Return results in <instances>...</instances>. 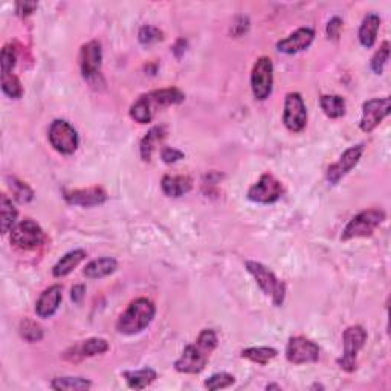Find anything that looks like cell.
<instances>
[{"label": "cell", "instance_id": "cell-1", "mask_svg": "<svg viewBox=\"0 0 391 391\" xmlns=\"http://www.w3.org/2000/svg\"><path fill=\"white\" fill-rule=\"evenodd\" d=\"M185 94L178 87H165L144 94L130 106V118L138 124H149L160 110L184 103Z\"/></svg>", "mask_w": 391, "mask_h": 391}, {"label": "cell", "instance_id": "cell-2", "mask_svg": "<svg viewBox=\"0 0 391 391\" xmlns=\"http://www.w3.org/2000/svg\"><path fill=\"white\" fill-rule=\"evenodd\" d=\"M218 335L211 329H204L198 339L188 344L179 359L174 362L176 372L184 374H198L204 370L209 361V356L218 348Z\"/></svg>", "mask_w": 391, "mask_h": 391}, {"label": "cell", "instance_id": "cell-3", "mask_svg": "<svg viewBox=\"0 0 391 391\" xmlns=\"http://www.w3.org/2000/svg\"><path fill=\"white\" fill-rule=\"evenodd\" d=\"M156 307L149 298H136L131 302L116 321V330L121 335H138L151 324Z\"/></svg>", "mask_w": 391, "mask_h": 391}, {"label": "cell", "instance_id": "cell-4", "mask_svg": "<svg viewBox=\"0 0 391 391\" xmlns=\"http://www.w3.org/2000/svg\"><path fill=\"white\" fill-rule=\"evenodd\" d=\"M244 266H246L249 274L254 277L255 283L258 284V288L263 290L264 295L271 297L274 306L280 307L286 298V284L282 280H278L274 272L262 263L248 260L244 263Z\"/></svg>", "mask_w": 391, "mask_h": 391}, {"label": "cell", "instance_id": "cell-5", "mask_svg": "<svg viewBox=\"0 0 391 391\" xmlns=\"http://www.w3.org/2000/svg\"><path fill=\"white\" fill-rule=\"evenodd\" d=\"M367 342V330L362 326H350L347 327L342 333V347H344V353L338 359V366L341 370L347 373H352L356 370V358L358 353L364 348Z\"/></svg>", "mask_w": 391, "mask_h": 391}, {"label": "cell", "instance_id": "cell-6", "mask_svg": "<svg viewBox=\"0 0 391 391\" xmlns=\"http://www.w3.org/2000/svg\"><path fill=\"white\" fill-rule=\"evenodd\" d=\"M383 220H385V213L379 208L361 211L347 223L344 231H342L341 239L347 242L352 239H358V237H370Z\"/></svg>", "mask_w": 391, "mask_h": 391}, {"label": "cell", "instance_id": "cell-7", "mask_svg": "<svg viewBox=\"0 0 391 391\" xmlns=\"http://www.w3.org/2000/svg\"><path fill=\"white\" fill-rule=\"evenodd\" d=\"M274 87V63L269 57H260L251 71V89L255 100H268Z\"/></svg>", "mask_w": 391, "mask_h": 391}, {"label": "cell", "instance_id": "cell-8", "mask_svg": "<svg viewBox=\"0 0 391 391\" xmlns=\"http://www.w3.org/2000/svg\"><path fill=\"white\" fill-rule=\"evenodd\" d=\"M47 139L52 149L61 155H74L80 144L78 134H76L74 125L66 120H55L51 124Z\"/></svg>", "mask_w": 391, "mask_h": 391}, {"label": "cell", "instance_id": "cell-9", "mask_svg": "<svg viewBox=\"0 0 391 391\" xmlns=\"http://www.w3.org/2000/svg\"><path fill=\"white\" fill-rule=\"evenodd\" d=\"M10 240L14 246L23 251H31L39 248L45 242V231L37 222L32 219H25L11 229Z\"/></svg>", "mask_w": 391, "mask_h": 391}, {"label": "cell", "instance_id": "cell-10", "mask_svg": "<svg viewBox=\"0 0 391 391\" xmlns=\"http://www.w3.org/2000/svg\"><path fill=\"white\" fill-rule=\"evenodd\" d=\"M284 188L280 180H278L274 174L264 173L254 185H251L248 190V199L254 202V204L269 205L275 204V202L282 198Z\"/></svg>", "mask_w": 391, "mask_h": 391}, {"label": "cell", "instance_id": "cell-11", "mask_svg": "<svg viewBox=\"0 0 391 391\" xmlns=\"http://www.w3.org/2000/svg\"><path fill=\"white\" fill-rule=\"evenodd\" d=\"M283 124L293 134L303 131L307 124V109L302 94L289 92L284 98Z\"/></svg>", "mask_w": 391, "mask_h": 391}, {"label": "cell", "instance_id": "cell-12", "mask_svg": "<svg viewBox=\"0 0 391 391\" xmlns=\"http://www.w3.org/2000/svg\"><path fill=\"white\" fill-rule=\"evenodd\" d=\"M390 110L391 100L388 96L373 98V100L366 101L362 104V116L359 121L361 130L366 131V134H372V131L390 115Z\"/></svg>", "mask_w": 391, "mask_h": 391}, {"label": "cell", "instance_id": "cell-13", "mask_svg": "<svg viewBox=\"0 0 391 391\" xmlns=\"http://www.w3.org/2000/svg\"><path fill=\"white\" fill-rule=\"evenodd\" d=\"M286 359L290 364H313L319 359V347L304 337H292L286 346Z\"/></svg>", "mask_w": 391, "mask_h": 391}, {"label": "cell", "instance_id": "cell-14", "mask_svg": "<svg viewBox=\"0 0 391 391\" xmlns=\"http://www.w3.org/2000/svg\"><path fill=\"white\" fill-rule=\"evenodd\" d=\"M101 65L103 49L100 41L92 40L89 43L83 45L80 51V69L83 78L92 83L98 76H101Z\"/></svg>", "mask_w": 391, "mask_h": 391}, {"label": "cell", "instance_id": "cell-15", "mask_svg": "<svg viewBox=\"0 0 391 391\" xmlns=\"http://www.w3.org/2000/svg\"><path fill=\"white\" fill-rule=\"evenodd\" d=\"M364 155V145L358 144L353 147H348V149L342 153L341 158L338 159V162H335L327 169L326 179L329 180L332 185L339 184V180L346 176V174L350 173L356 165H358L359 159Z\"/></svg>", "mask_w": 391, "mask_h": 391}, {"label": "cell", "instance_id": "cell-16", "mask_svg": "<svg viewBox=\"0 0 391 391\" xmlns=\"http://www.w3.org/2000/svg\"><path fill=\"white\" fill-rule=\"evenodd\" d=\"M313 39H315V31H313L312 28L309 26L298 28L295 32L289 34L288 37L278 41L277 51L288 55L298 54L302 51H306V49L312 45Z\"/></svg>", "mask_w": 391, "mask_h": 391}, {"label": "cell", "instance_id": "cell-17", "mask_svg": "<svg viewBox=\"0 0 391 391\" xmlns=\"http://www.w3.org/2000/svg\"><path fill=\"white\" fill-rule=\"evenodd\" d=\"M65 200L69 205L89 208V207L103 205L104 202L107 200V193L101 187L81 188V190L65 191Z\"/></svg>", "mask_w": 391, "mask_h": 391}, {"label": "cell", "instance_id": "cell-18", "mask_svg": "<svg viewBox=\"0 0 391 391\" xmlns=\"http://www.w3.org/2000/svg\"><path fill=\"white\" fill-rule=\"evenodd\" d=\"M61 299H63V288L60 284H54L51 288H47L39 297L36 303L37 317L43 319L54 317L61 304Z\"/></svg>", "mask_w": 391, "mask_h": 391}, {"label": "cell", "instance_id": "cell-19", "mask_svg": "<svg viewBox=\"0 0 391 391\" xmlns=\"http://www.w3.org/2000/svg\"><path fill=\"white\" fill-rule=\"evenodd\" d=\"M160 188L169 198H182L193 188V179L190 176H180V174H167L162 178Z\"/></svg>", "mask_w": 391, "mask_h": 391}, {"label": "cell", "instance_id": "cell-20", "mask_svg": "<svg viewBox=\"0 0 391 391\" xmlns=\"http://www.w3.org/2000/svg\"><path fill=\"white\" fill-rule=\"evenodd\" d=\"M379 28H381V17L378 14L374 12L367 14L359 26V32H358L359 43L367 49H372L376 43V39H378Z\"/></svg>", "mask_w": 391, "mask_h": 391}, {"label": "cell", "instance_id": "cell-21", "mask_svg": "<svg viewBox=\"0 0 391 391\" xmlns=\"http://www.w3.org/2000/svg\"><path fill=\"white\" fill-rule=\"evenodd\" d=\"M109 342L103 338H89L86 341H81L78 346H75L72 348L74 355L67 356V359L75 361L76 358H92V356L96 355H103L109 352Z\"/></svg>", "mask_w": 391, "mask_h": 391}, {"label": "cell", "instance_id": "cell-22", "mask_svg": "<svg viewBox=\"0 0 391 391\" xmlns=\"http://www.w3.org/2000/svg\"><path fill=\"white\" fill-rule=\"evenodd\" d=\"M118 268V262L112 257H101L95 258V260L89 262L85 269H83V275L89 280H100V278L107 277L114 274Z\"/></svg>", "mask_w": 391, "mask_h": 391}, {"label": "cell", "instance_id": "cell-23", "mask_svg": "<svg viewBox=\"0 0 391 391\" xmlns=\"http://www.w3.org/2000/svg\"><path fill=\"white\" fill-rule=\"evenodd\" d=\"M123 378L130 388L144 390L158 379V373L150 367H144L141 370H125Z\"/></svg>", "mask_w": 391, "mask_h": 391}, {"label": "cell", "instance_id": "cell-24", "mask_svg": "<svg viewBox=\"0 0 391 391\" xmlns=\"http://www.w3.org/2000/svg\"><path fill=\"white\" fill-rule=\"evenodd\" d=\"M85 258H86V251L85 249L69 251L67 254L63 255L60 260L54 264L52 275L55 278H63V277L69 275L83 260H85Z\"/></svg>", "mask_w": 391, "mask_h": 391}, {"label": "cell", "instance_id": "cell-25", "mask_svg": "<svg viewBox=\"0 0 391 391\" xmlns=\"http://www.w3.org/2000/svg\"><path fill=\"white\" fill-rule=\"evenodd\" d=\"M167 135V129L164 125H155L149 130L142 141H141V147H139V151H141V158L145 162H150L153 153H155L156 147L164 141V138Z\"/></svg>", "mask_w": 391, "mask_h": 391}, {"label": "cell", "instance_id": "cell-26", "mask_svg": "<svg viewBox=\"0 0 391 391\" xmlns=\"http://www.w3.org/2000/svg\"><path fill=\"white\" fill-rule=\"evenodd\" d=\"M17 208L6 194L0 198V223H2V234L11 233V229L17 225Z\"/></svg>", "mask_w": 391, "mask_h": 391}, {"label": "cell", "instance_id": "cell-27", "mask_svg": "<svg viewBox=\"0 0 391 391\" xmlns=\"http://www.w3.org/2000/svg\"><path fill=\"white\" fill-rule=\"evenodd\" d=\"M319 106L326 116L332 118V120H338V118L346 115V100L339 95H323L319 98Z\"/></svg>", "mask_w": 391, "mask_h": 391}, {"label": "cell", "instance_id": "cell-28", "mask_svg": "<svg viewBox=\"0 0 391 391\" xmlns=\"http://www.w3.org/2000/svg\"><path fill=\"white\" fill-rule=\"evenodd\" d=\"M92 387V382L78 376H61L54 378L51 382V388L57 391H85Z\"/></svg>", "mask_w": 391, "mask_h": 391}, {"label": "cell", "instance_id": "cell-29", "mask_svg": "<svg viewBox=\"0 0 391 391\" xmlns=\"http://www.w3.org/2000/svg\"><path fill=\"white\" fill-rule=\"evenodd\" d=\"M278 355L275 348L272 347H249L244 348L242 352V358L248 359L258 366H266L269 361H272Z\"/></svg>", "mask_w": 391, "mask_h": 391}, {"label": "cell", "instance_id": "cell-30", "mask_svg": "<svg viewBox=\"0 0 391 391\" xmlns=\"http://www.w3.org/2000/svg\"><path fill=\"white\" fill-rule=\"evenodd\" d=\"M8 182L12 191V199L17 200L19 204H28V202L34 199V191L25 182H22V180L16 178H8Z\"/></svg>", "mask_w": 391, "mask_h": 391}, {"label": "cell", "instance_id": "cell-31", "mask_svg": "<svg viewBox=\"0 0 391 391\" xmlns=\"http://www.w3.org/2000/svg\"><path fill=\"white\" fill-rule=\"evenodd\" d=\"M2 90L6 96L12 98V100H19L23 95L22 83L14 74L2 75Z\"/></svg>", "mask_w": 391, "mask_h": 391}, {"label": "cell", "instance_id": "cell-32", "mask_svg": "<svg viewBox=\"0 0 391 391\" xmlns=\"http://www.w3.org/2000/svg\"><path fill=\"white\" fill-rule=\"evenodd\" d=\"M20 335L28 342H39L43 339V329L32 319H23L20 323Z\"/></svg>", "mask_w": 391, "mask_h": 391}, {"label": "cell", "instance_id": "cell-33", "mask_svg": "<svg viewBox=\"0 0 391 391\" xmlns=\"http://www.w3.org/2000/svg\"><path fill=\"white\" fill-rule=\"evenodd\" d=\"M138 40H139V43L144 45V46L155 45V43H158V41L164 40V32L156 26L144 25L138 32Z\"/></svg>", "mask_w": 391, "mask_h": 391}, {"label": "cell", "instance_id": "cell-34", "mask_svg": "<svg viewBox=\"0 0 391 391\" xmlns=\"http://www.w3.org/2000/svg\"><path fill=\"white\" fill-rule=\"evenodd\" d=\"M234 382H235V378L233 374L222 372V373H214V374L209 376V378L205 381L204 385L208 390L215 391V390H223V388L231 387Z\"/></svg>", "mask_w": 391, "mask_h": 391}, {"label": "cell", "instance_id": "cell-35", "mask_svg": "<svg viewBox=\"0 0 391 391\" xmlns=\"http://www.w3.org/2000/svg\"><path fill=\"white\" fill-rule=\"evenodd\" d=\"M388 59H390V43H388V41H383L381 47L373 55L372 63H370V67H372V71L374 74L381 75L383 72V67H385Z\"/></svg>", "mask_w": 391, "mask_h": 391}, {"label": "cell", "instance_id": "cell-36", "mask_svg": "<svg viewBox=\"0 0 391 391\" xmlns=\"http://www.w3.org/2000/svg\"><path fill=\"white\" fill-rule=\"evenodd\" d=\"M17 61V52L14 46L5 45L2 49V55H0V65H2V75L12 74V69L16 67Z\"/></svg>", "mask_w": 391, "mask_h": 391}, {"label": "cell", "instance_id": "cell-37", "mask_svg": "<svg viewBox=\"0 0 391 391\" xmlns=\"http://www.w3.org/2000/svg\"><path fill=\"white\" fill-rule=\"evenodd\" d=\"M160 158H162L165 164H174V162H178V160L184 159L185 155H184V151L173 149V147H164L162 151H160Z\"/></svg>", "mask_w": 391, "mask_h": 391}, {"label": "cell", "instance_id": "cell-38", "mask_svg": "<svg viewBox=\"0 0 391 391\" xmlns=\"http://www.w3.org/2000/svg\"><path fill=\"white\" fill-rule=\"evenodd\" d=\"M327 36L332 40H338L342 31V20L339 17H333L329 23H327Z\"/></svg>", "mask_w": 391, "mask_h": 391}, {"label": "cell", "instance_id": "cell-39", "mask_svg": "<svg viewBox=\"0 0 391 391\" xmlns=\"http://www.w3.org/2000/svg\"><path fill=\"white\" fill-rule=\"evenodd\" d=\"M37 2H19L16 5V12L22 17L31 16V14L37 10Z\"/></svg>", "mask_w": 391, "mask_h": 391}, {"label": "cell", "instance_id": "cell-40", "mask_svg": "<svg viewBox=\"0 0 391 391\" xmlns=\"http://www.w3.org/2000/svg\"><path fill=\"white\" fill-rule=\"evenodd\" d=\"M86 286L85 284H75L71 290V298L74 303H81V299L85 298Z\"/></svg>", "mask_w": 391, "mask_h": 391}, {"label": "cell", "instance_id": "cell-41", "mask_svg": "<svg viewBox=\"0 0 391 391\" xmlns=\"http://www.w3.org/2000/svg\"><path fill=\"white\" fill-rule=\"evenodd\" d=\"M272 388H277V390H280V387H278V385H268V390H272Z\"/></svg>", "mask_w": 391, "mask_h": 391}]
</instances>
